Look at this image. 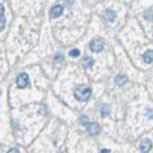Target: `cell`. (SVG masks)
<instances>
[{
  "instance_id": "cell-10",
  "label": "cell",
  "mask_w": 153,
  "mask_h": 153,
  "mask_svg": "<svg viewBox=\"0 0 153 153\" xmlns=\"http://www.w3.org/2000/svg\"><path fill=\"white\" fill-rule=\"evenodd\" d=\"M152 58H153L152 50H149L147 52H145V54H144V60H145V62L151 64V62H152Z\"/></svg>"
},
{
  "instance_id": "cell-1",
  "label": "cell",
  "mask_w": 153,
  "mask_h": 153,
  "mask_svg": "<svg viewBox=\"0 0 153 153\" xmlns=\"http://www.w3.org/2000/svg\"><path fill=\"white\" fill-rule=\"evenodd\" d=\"M91 93H92L91 87H88L86 85L78 86L76 90H74V97L76 98V100H79V101H86V100H88V98L91 97Z\"/></svg>"
},
{
  "instance_id": "cell-3",
  "label": "cell",
  "mask_w": 153,
  "mask_h": 153,
  "mask_svg": "<svg viewBox=\"0 0 153 153\" xmlns=\"http://www.w3.org/2000/svg\"><path fill=\"white\" fill-rule=\"evenodd\" d=\"M90 47H91V50H92L93 52L99 53V52H101L102 48H104V42H102L100 39H94V40L91 41Z\"/></svg>"
},
{
  "instance_id": "cell-11",
  "label": "cell",
  "mask_w": 153,
  "mask_h": 153,
  "mask_svg": "<svg viewBox=\"0 0 153 153\" xmlns=\"http://www.w3.org/2000/svg\"><path fill=\"white\" fill-rule=\"evenodd\" d=\"M100 112H101V115H102V117H107V115L110 114V106L106 105V104H104V105L101 106V108H100Z\"/></svg>"
},
{
  "instance_id": "cell-5",
  "label": "cell",
  "mask_w": 153,
  "mask_h": 153,
  "mask_svg": "<svg viewBox=\"0 0 153 153\" xmlns=\"http://www.w3.org/2000/svg\"><path fill=\"white\" fill-rule=\"evenodd\" d=\"M152 147V143L150 139H144L140 143V151L143 153H147Z\"/></svg>"
},
{
  "instance_id": "cell-7",
  "label": "cell",
  "mask_w": 153,
  "mask_h": 153,
  "mask_svg": "<svg viewBox=\"0 0 153 153\" xmlns=\"http://www.w3.org/2000/svg\"><path fill=\"white\" fill-rule=\"evenodd\" d=\"M114 82L118 86H123V85H125V84L127 82V76H123V74H119V76H115Z\"/></svg>"
},
{
  "instance_id": "cell-6",
  "label": "cell",
  "mask_w": 153,
  "mask_h": 153,
  "mask_svg": "<svg viewBox=\"0 0 153 153\" xmlns=\"http://www.w3.org/2000/svg\"><path fill=\"white\" fill-rule=\"evenodd\" d=\"M62 11H64V8H62V6L61 5H57V6H54L52 10H51V17L52 18H59L61 14H62Z\"/></svg>"
},
{
  "instance_id": "cell-12",
  "label": "cell",
  "mask_w": 153,
  "mask_h": 153,
  "mask_svg": "<svg viewBox=\"0 0 153 153\" xmlns=\"http://www.w3.org/2000/svg\"><path fill=\"white\" fill-rule=\"evenodd\" d=\"M70 56H71V57H73V58L79 57V56H80V51H79L78 48H73V50H71V51H70Z\"/></svg>"
},
{
  "instance_id": "cell-16",
  "label": "cell",
  "mask_w": 153,
  "mask_h": 153,
  "mask_svg": "<svg viewBox=\"0 0 153 153\" xmlns=\"http://www.w3.org/2000/svg\"><path fill=\"white\" fill-rule=\"evenodd\" d=\"M4 16V7H2V5L0 4V17H2Z\"/></svg>"
},
{
  "instance_id": "cell-18",
  "label": "cell",
  "mask_w": 153,
  "mask_h": 153,
  "mask_svg": "<svg viewBox=\"0 0 153 153\" xmlns=\"http://www.w3.org/2000/svg\"><path fill=\"white\" fill-rule=\"evenodd\" d=\"M0 93H1V92H0Z\"/></svg>"
},
{
  "instance_id": "cell-4",
  "label": "cell",
  "mask_w": 153,
  "mask_h": 153,
  "mask_svg": "<svg viewBox=\"0 0 153 153\" xmlns=\"http://www.w3.org/2000/svg\"><path fill=\"white\" fill-rule=\"evenodd\" d=\"M87 132H88V134H91V135H97V134L100 132V126L97 123L87 124Z\"/></svg>"
},
{
  "instance_id": "cell-17",
  "label": "cell",
  "mask_w": 153,
  "mask_h": 153,
  "mask_svg": "<svg viewBox=\"0 0 153 153\" xmlns=\"http://www.w3.org/2000/svg\"><path fill=\"white\" fill-rule=\"evenodd\" d=\"M100 153H110V150H107V149H104V150H101V152Z\"/></svg>"
},
{
  "instance_id": "cell-15",
  "label": "cell",
  "mask_w": 153,
  "mask_h": 153,
  "mask_svg": "<svg viewBox=\"0 0 153 153\" xmlns=\"http://www.w3.org/2000/svg\"><path fill=\"white\" fill-rule=\"evenodd\" d=\"M7 153H19V150L18 149H12V150H10Z\"/></svg>"
},
{
  "instance_id": "cell-2",
  "label": "cell",
  "mask_w": 153,
  "mask_h": 153,
  "mask_svg": "<svg viewBox=\"0 0 153 153\" xmlns=\"http://www.w3.org/2000/svg\"><path fill=\"white\" fill-rule=\"evenodd\" d=\"M28 82H30V76H28V74H26V73H21L17 78V85H18V87H20V88L26 87L28 85Z\"/></svg>"
},
{
  "instance_id": "cell-8",
  "label": "cell",
  "mask_w": 153,
  "mask_h": 153,
  "mask_svg": "<svg viewBox=\"0 0 153 153\" xmlns=\"http://www.w3.org/2000/svg\"><path fill=\"white\" fill-rule=\"evenodd\" d=\"M93 64H94V60L91 57H86L82 61V65H84L85 68H91L93 66Z\"/></svg>"
},
{
  "instance_id": "cell-14",
  "label": "cell",
  "mask_w": 153,
  "mask_h": 153,
  "mask_svg": "<svg viewBox=\"0 0 153 153\" xmlns=\"http://www.w3.org/2000/svg\"><path fill=\"white\" fill-rule=\"evenodd\" d=\"M5 26V19L2 17H0V30H2Z\"/></svg>"
},
{
  "instance_id": "cell-13",
  "label": "cell",
  "mask_w": 153,
  "mask_h": 153,
  "mask_svg": "<svg viewBox=\"0 0 153 153\" xmlns=\"http://www.w3.org/2000/svg\"><path fill=\"white\" fill-rule=\"evenodd\" d=\"M80 123H81L82 125H87V124H88V118H87L86 115H81V117H80Z\"/></svg>"
},
{
  "instance_id": "cell-9",
  "label": "cell",
  "mask_w": 153,
  "mask_h": 153,
  "mask_svg": "<svg viewBox=\"0 0 153 153\" xmlns=\"http://www.w3.org/2000/svg\"><path fill=\"white\" fill-rule=\"evenodd\" d=\"M115 13L113 11H111V10H107L106 12H105V19L107 20V21H113L115 19Z\"/></svg>"
}]
</instances>
